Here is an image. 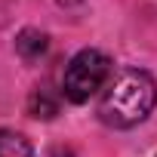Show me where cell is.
<instances>
[{"instance_id":"6da1fadb","label":"cell","mask_w":157,"mask_h":157,"mask_svg":"<svg viewBox=\"0 0 157 157\" xmlns=\"http://www.w3.org/2000/svg\"><path fill=\"white\" fill-rule=\"evenodd\" d=\"M157 105V83L148 71L126 68L114 74L99 99V120L114 129H129L142 123Z\"/></svg>"},{"instance_id":"7a4b0ae2","label":"cell","mask_w":157,"mask_h":157,"mask_svg":"<svg viewBox=\"0 0 157 157\" xmlns=\"http://www.w3.org/2000/svg\"><path fill=\"white\" fill-rule=\"evenodd\" d=\"M111 80V59L102 49H80L71 56L62 74V96L74 105L90 102L99 90H105Z\"/></svg>"},{"instance_id":"3957f363","label":"cell","mask_w":157,"mask_h":157,"mask_svg":"<svg viewBox=\"0 0 157 157\" xmlns=\"http://www.w3.org/2000/svg\"><path fill=\"white\" fill-rule=\"evenodd\" d=\"M0 157H34V151L22 132L0 129Z\"/></svg>"},{"instance_id":"277c9868","label":"cell","mask_w":157,"mask_h":157,"mask_svg":"<svg viewBox=\"0 0 157 157\" xmlns=\"http://www.w3.org/2000/svg\"><path fill=\"white\" fill-rule=\"evenodd\" d=\"M16 46H19V52H22L25 59H37V56L46 49V37L37 34V31H25V34L16 40Z\"/></svg>"}]
</instances>
